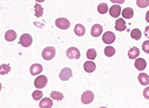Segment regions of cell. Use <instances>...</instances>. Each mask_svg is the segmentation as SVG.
<instances>
[{"label":"cell","mask_w":149,"mask_h":108,"mask_svg":"<svg viewBox=\"0 0 149 108\" xmlns=\"http://www.w3.org/2000/svg\"><path fill=\"white\" fill-rule=\"evenodd\" d=\"M55 54H56L55 48L53 46H49L43 49L42 55L44 60H51L55 56Z\"/></svg>","instance_id":"cell-1"},{"label":"cell","mask_w":149,"mask_h":108,"mask_svg":"<svg viewBox=\"0 0 149 108\" xmlns=\"http://www.w3.org/2000/svg\"><path fill=\"white\" fill-rule=\"evenodd\" d=\"M48 82V79L46 76L44 75H40L39 77L36 78V79L34 81V86L37 89H42L46 86V84Z\"/></svg>","instance_id":"cell-2"},{"label":"cell","mask_w":149,"mask_h":108,"mask_svg":"<svg viewBox=\"0 0 149 108\" xmlns=\"http://www.w3.org/2000/svg\"><path fill=\"white\" fill-rule=\"evenodd\" d=\"M55 25L61 30H67L70 27V21L65 18H59L55 20Z\"/></svg>","instance_id":"cell-3"},{"label":"cell","mask_w":149,"mask_h":108,"mask_svg":"<svg viewBox=\"0 0 149 108\" xmlns=\"http://www.w3.org/2000/svg\"><path fill=\"white\" fill-rule=\"evenodd\" d=\"M94 100V93L91 90H86L85 93H83L81 96V102L85 104H88L90 103H92Z\"/></svg>","instance_id":"cell-4"},{"label":"cell","mask_w":149,"mask_h":108,"mask_svg":"<svg viewBox=\"0 0 149 108\" xmlns=\"http://www.w3.org/2000/svg\"><path fill=\"white\" fill-rule=\"evenodd\" d=\"M19 43L23 47H29L31 46V44L32 43V37L29 33H24L22 34L20 39H19Z\"/></svg>","instance_id":"cell-5"},{"label":"cell","mask_w":149,"mask_h":108,"mask_svg":"<svg viewBox=\"0 0 149 108\" xmlns=\"http://www.w3.org/2000/svg\"><path fill=\"white\" fill-rule=\"evenodd\" d=\"M66 55L69 59H79L80 58V52L79 50L76 47H70L66 51Z\"/></svg>","instance_id":"cell-6"},{"label":"cell","mask_w":149,"mask_h":108,"mask_svg":"<svg viewBox=\"0 0 149 108\" xmlns=\"http://www.w3.org/2000/svg\"><path fill=\"white\" fill-rule=\"evenodd\" d=\"M72 76H73V72L69 67H65V69H63L59 74V78L61 79V81H68Z\"/></svg>","instance_id":"cell-7"},{"label":"cell","mask_w":149,"mask_h":108,"mask_svg":"<svg viewBox=\"0 0 149 108\" xmlns=\"http://www.w3.org/2000/svg\"><path fill=\"white\" fill-rule=\"evenodd\" d=\"M115 34L111 32H106L102 36V41L104 42L106 44H111L114 41H115Z\"/></svg>","instance_id":"cell-8"},{"label":"cell","mask_w":149,"mask_h":108,"mask_svg":"<svg viewBox=\"0 0 149 108\" xmlns=\"http://www.w3.org/2000/svg\"><path fill=\"white\" fill-rule=\"evenodd\" d=\"M121 12H122V8L120 5H113L110 8V15L112 18H118L121 15Z\"/></svg>","instance_id":"cell-9"},{"label":"cell","mask_w":149,"mask_h":108,"mask_svg":"<svg viewBox=\"0 0 149 108\" xmlns=\"http://www.w3.org/2000/svg\"><path fill=\"white\" fill-rule=\"evenodd\" d=\"M134 67H135V69L139 71L144 70L146 67V61L144 58H137L135 59V62H134Z\"/></svg>","instance_id":"cell-10"},{"label":"cell","mask_w":149,"mask_h":108,"mask_svg":"<svg viewBox=\"0 0 149 108\" xmlns=\"http://www.w3.org/2000/svg\"><path fill=\"white\" fill-rule=\"evenodd\" d=\"M103 32V27L100 24H95L91 28V35L93 37H99Z\"/></svg>","instance_id":"cell-11"},{"label":"cell","mask_w":149,"mask_h":108,"mask_svg":"<svg viewBox=\"0 0 149 108\" xmlns=\"http://www.w3.org/2000/svg\"><path fill=\"white\" fill-rule=\"evenodd\" d=\"M84 69L86 72H88V73H92L96 69V64L91 60L85 62L84 63Z\"/></svg>","instance_id":"cell-12"},{"label":"cell","mask_w":149,"mask_h":108,"mask_svg":"<svg viewBox=\"0 0 149 108\" xmlns=\"http://www.w3.org/2000/svg\"><path fill=\"white\" fill-rule=\"evenodd\" d=\"M30 71H31V75H33V76L38 75V74L42 73V66L40 65V64H33L31 67Z\"/></svg>","instance_id":"cell-13"},{"label":"cell","mask_w":149,"mask_h":108,"mask_svg":"<svg viewBox=\"0 0 149 108\" xmlns=\"http://www.w3.org/2000/svg\"><path fill=\"white\" fill-rule=\"evenodd\" d=\"M115 29L118 32H123L126 30V23L123 19H118L115 22Z\"/></svg>","instance_id":"cell-14"},{"label":"cell","mask_w":149,"mask_h":108,"mask_svg":"<svg viewBox=\"0 0 149 108\" xmlns=\"http://www.w3.org/2000/svg\"><path fill=\"white\" fill-rule=\"evenodd\" d=\"M139 55H140V50L135 46L132 47L128 51V56H129L130 59H135Z\"/></svg>","instance_id":"cell-15"},{"label":"cell","mask_w":149,"mask_h":108,"mask_svg":"<svg viewBox=\"0 0 149 108\" xmlns=\"http://www.w3.org/2000/svg\"><path fill=\"white\" fill-rule=\"evenodd\" d=\"M17 38V33L13 30H9L5 33V39L8 42H13Z\"/></svg>","instance_id":"cell-16"},{"label":"cell","mask_w":149,"mask_h":108,"mask_svg":"<svg viewBox=\"0 0 149 108\" xmlns=\"http://www.w3.org/2000/svg\"><path fill=\"white\" fill-rule=\"evenodd\" d=\"M122 15L124 19H132L134 17V10L132 8H125L123 10V12H122Z\"/></svg>","instance_id":"cell-17"},{"label":"cell","mask_w":149,"mask_h":108,"mask_svg":"<svg viewBox=\"0 0 149 108\" xmlns=\"http://www.w3.org/2000/svg\"><path fill=\"white\" fill-rule=\"evenodd\" d=\"M74 32L77 36H83L86 33V29L82 24H77L74 26Z\"/></svg>","instance_id":"cell-18"},{"label":"cell","mask_w":149,"mask_h":108,"mask_svg":"<svg viewBox=\"0 0 149 108\" xmlns=\"http://www.w3.org/2000/svg\"><path fill=\"white\" fill-rule=\"evenodd\" d=\"M53 106V101L50 98H43L40 102V107L41 108H51Z\"/></svg>","instance_id":"cell-19"},{"label":"cell","mask_w":149,"mask_h":108,"mask_svg":"<svg viewBox=\"0 0 149 108\" xmlns=\"http://www.w3.org/2000/svg\"><path fill=\"white\" fill-rule=\"evenodd\" d=\"M138 81L142 85L146 86V85L149 84V76L146 73H141V74H139V76H138Z\"/></svg>","instance_id":"cell-20"},{"label":"cell","mask_w":149,"mask_h":108,"mask_svg":"<svg viewBox=\"0 0 149 108\" xmlns=\"http://www.w3.org/2000/svg\"><path fill=\"white\" fill-rule=\"evenodd\" d=\"M131 37L133 38V39H134V40H136V41H138V40H140L141 37H142V32H141V31L139 29H134V30H133V31L131 32Z\"/></svg>","instance_id":"cell-21"},{"label":"cell","mask_w":149,"mask_h":108,"mask_svg":"<svg viewBox=\"0 0 149 108\" xmlns=\"http://www.w3.org/2000/svg\"><path fill=\"white\" fill-rule=\"evenodd\" d=\"M115 48L114 47H112V46H107V47H105V49H104V54H105V55L106 56H108V58H111V56H112L114 54H115Z\"/></svg>","instance_id":"cell-22"},{"label":"cell","mask_w":149,"mask_h":108,"mask_svg":"<svg viewBox=\"0 0 149 108\" xmlns=\"http://www.w3.org/2000/svg\"><path fill=\"white\" fill-rule=\"evenodd\" d=\"M34 11H35V15H36V17L40 18V17H42V14H43V8L42 7L41 5L36 4L35 6H34Z\"/></svg>","instance_id":"cell-23"},{"label":"cell","mask_w":149,"mask_h":108,"mask_svg":"<svg viewBox=\"0 0 149 108\" xmlns=\"http://www.w3.org/2000/svg\"><path fill=\"white\" fill-rule=\"evenodd\" d=\"M51 97L53 98L54 100L56 101H61L64 99V94L60 92H52L51 93Z\"/></svg>","instance_id":"cell-24"},{"label":"cell","mask_w":149,"mask_h":108,"mask_svg":"<svg viewBox=\"0 0 149 108\" xmlns=\"http://www.w3.org/2000/svg\"><path fill=\"white\" fill-rule=\"evenodd\" d=\"M98 11L100 14H105L108 11V5L106 3H100L98 6Z\"/></svg>","instance_id":"cell-25"},{"label":"cell","mask_w":149,"mask_h":108,"mask_svg":"<svg viewBox=\"0 0 149 108\" xmlns=\"http://www.w3.org/2000/svg\"><path fill=\"white\" fill-rule=\"evenodd\" d=\"M96 56H97V52H96L95 49L90 48V49L88 50V52H87V58H88V59L93 60V59L96 58Z\"/></svg>","instance_id":"cell-26"},{"label":"cell","mask_w":149,"mask_h":108,"mask_svg":"<svg viewBox=\"0 0 149 108\" xmlns=\"http://www.w3.org/2000/svg\"><path fill=\"white\" fill-rule=\"evenodd\" d=\"M42 96H43V93H42V90H34V92L32 93V98H33V100H35V101L41 100L42 98Z\"/></svg>","instance_id":"cell-27"},{"label":"cell","mask_w":149,"mask_h":108,"mask_svg":"<svg viewBox=\"0 0 149 108\" xmlns=\"http://www.w3.org/2000/svg\"><path fill=\"white\" fill-rule=\"evenodd\" d=\"M136 5L141 8H145L149 6V0H136Z\"/></svg>","instance_id":"cell-28"},{"label":"cell","mask_w":149,"mask_h":108,"mask_svg":"<svg viewBox=\"0 0 149 108\" xmlns=\"http://www.w3.org/2000/svg\"><path fill=\"white\" fill-rule=\"evenodd\" d=\"M9 71H10V67L8 65H6V64L1 65V70H0V74H1V75H6V74H8Z\"/></svg>","instance_id":"cell-29"},{"label":"cell","mask_w":149,"mask_h":108,"mask_svg":"<svg viewBox=\"0 0 149 108\" xmlns=\"http://www.w3.org/2000/svg\"><path fill=\"white\" fill-rule=\"evenodd\" d=\"M142 47L144 52H146V54H149V41H145L142 44Z\"/></svg>","instance_id":"cell-30"},{"label":"cell","mask_w":149,"mask_h":108,"mask_svg":"<svg viewBox=\"0 0 149 108\" xmlns=\"http://www.w3.org/2000/svg\"><path fill=\"white\" fill-rule=\"evenodd\" d=\"M143 94H144V97L147 100H149V87H146L145 90H144V93H143Z\"/></svg>","instance_id":"cell-31"},{"label":"cell","mask_w":149,"mask_h":108,"mask_svg":"<svg viewBox=\"0 0 149 108\" xmlns=\"http://www.w3.org/2000/svg\"><path fill=\"white\" fill-rule=\"evenodd\" d=\"M111 2L112 3H115V4H119V5H121V4H123L125 2V0H110Z\"/></svg>","instance_id":"cell-32"},{"label":"cell","mask_w":149,"mask_h":108,"mask_svg":"<svg viewBox=\"0 0 149 108\" xmlns=\"http://www.w3.org/2000/svg\"><path fill=\"white\" fill-rule=\"evenodd\" d=\"M145 36L149 39V26H147L145 30Z\"/></svg>","instance_id":"cell-33"},{"label":"cell","mask_w":149,"mask_h":108,"mask_svg":"<svg viewBox=\"0 0 149 108\" xmlns=\"http://www.w3.org/2000/svg\"><path fill=\"white\" fill-rule=\"evenodd\" d=\"M146 20L147 22H149V11H147L146 12Z\"/></svg>","instance_id":"cell-34"},{"label":"cell","mask_w":149,"mask_h":108,"mask_svg":"<svg viewBox=\"0 0 149 108\" xmlns=\"http://www.w3.org/2000/svg\"><path fill=\"white\" fill-rule=\"evenodd\" d=\"M36 2H38V3H42V2H44L45 0H35Z\"/></svg>","instance_id":"cell-35"}]
</instances>
